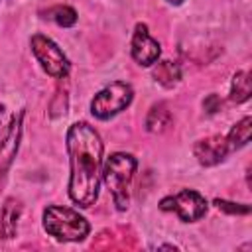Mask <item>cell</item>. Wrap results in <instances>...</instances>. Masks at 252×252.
<instances>
[{
  "mask_svg": "<svg viewBox=\"0 0 252 252\" xmlns=\"http://www.w3.org/2000/svg\"><path fill=\"white\" fill-rule=\"evenodd\" d=\"M102 140L89 122H75L67 132L69 154V197L75 205L87 209L94 205L100 187Z\"/></svg>",
  "mask_w": 252,
  "mask_h": 252,
  "instance_id": "6da1fadb",
  "label": "cell"
},
{
  "mask_svg": "<svg viewBox=\"0 0 252 252\" xmlns=\"http://www.w3.org/2000/svg\"><path fill=\"white\" fill-rule=\"evenodd\" d=\"M136 165H138L136 158L126 152H114L102 163L100 177L106 189L110 191L118 211H126L130 205V183H132Z\"/></svg>",
  "mask_w": 252,
  "mask_h": 252,
  "instance_id": "7a4b0ae2",
  "label": "cell"
},
{
  "mask_svg": "<svg viewBox=\"0 0 252 252\" xmlns=\"http://www.w3.org/2000/svg\"><path fill=\"white\" fill-rule=\"evenodd\" d=\"M43 228L49 236L63 242H79L91 232V224L83 215L61 205H49L43 211Z\"/></svg>",
  "mask_w": 252,
  "mask_h": 252,
  "instance_id": "3957f363",
  "label": "cell"
},
{
  "mask_svg": "<svg viewBox=\"0 0 252 252\" xmlns=\"http://www.w3.org/2000/svg\"><path fill=\"white\" fill-rule=\"evenodd\" d=\"M22 116L24 112H14L2 106L0 110V187L6 179V173L16 158L20 136H22Z\"/></svg>",
  "mask_w": 252,
  "mask_h": 252,
  "instance_id": "277c9868",
  "label": "cell"
},
{
  "mask_svg": "<svg viewBox=\"0 0 252 252\" xmlns=\"http://www.w3.org/2000/svg\"><path fill=\"white\" fill-rule=\"evenodd\" d=\"M132 98H134L132 87L124 81H114L94 94V98L91 100V112L98 120H108L114 114L128 108Z\"/></svg>",
  "mask_w": 252,
  "mask_h": 252,
  "instance_id": "5b68a950",
  "label": "cell"
},
{
  "mask_svg": "<svg viewBox=\"0 0 252 252\" xmlns=\"http://www.w3.org/2000/svg\"><path fill=\"white\" fill-rule=\"evenodd\" d=\"M30 43H32V53L35 55L37 63L47 75H51L53 79H63L69 75V59L53 39H49L43 33H35L32 35Z\"/></svg>",
  "mask_w": 252,
  "mask_h": 252,
  "instance_id": "8992f818",
  "label": "cell"
},
{
  "mask_svg": "<svg viewBox=\"0 0 252 252\" xmlns=\"http://www.w3.org/2000/svg\"><path fill=\"white\" fill-rule=\"evenodd\" d=\"M159 209L175 213L183 222H193V220H199L201 217H205L209 205L201 193H197L193 189H183L175 195L163 197L159 201Z\"/></svg>",
  "mask_w": 252,
  "mask_h": 252,
  "instance_id": "52a82bcc",
  "label": "cell"
},
{
  "mask_svg": "<svg viewBox=\"0 0 252 252\" xmlns=\"http://www.w3.org/2000/svg\"><path fill=\"white\" fill-rule=\"evenodd\" d=\"M130 51H132L134 61H136L138 65H142V67L154 65V63L159 59V55H161V47H159V43L150 35L146 24H136L134 35H132V47H130Z\"/></svg>",
  "mask_w": 252,
  "mask_h": 252,
  "instance_id": "ba28073f",
  "label": "cell"
},
{
  "mask_svg": "<svg viewBox=\"0 0 252 252\" xmlns=\"http://www.w3.org/2000/svg\"><path fill=\"white\" fill-rule=\"evenodd\" d=\"M228 152H230V148H228L226 136H220V134L203 138V140H199V142L193 146V154H195L197 161H199L201 165H205V167L220 163V161L226 158Z\"/></svg>",
  "mask_w": 252,
  "mask_h": 252,
  "instance_id": "9c48e42d",
  "label": "cell"
},
{
  "mask_svg": "<svg viewBox=\"0 0 252 252\" xmlns=\"http://www.w3.org/2000/svg\"><path fill=\"white\" fill-rule=\"evenodd\" d=\"M22 207L16 199H8L0 209V238H12L18 230V219H20Z\"/></svg>",
  "mask_w": 252,
  "mask_h": 252,
  "instance_id": "30bf717a",
  "label": "cell"
},
{
  "mask_svg": "<svg viewBox=\"0 0 252 252\" xmlns=\"http://www.w3.org/2000/svg\"><path fill=\"white\" fill-rule=\"evenodd\" d=\"M171 120L173 118H171V110L167 108V104L165 102H158V104H154L150 108V112L146 116V128L152 134H161L163 130L169 128Z\"/></svg>",
  "mask_w": 252,
  "mask_h": 252,
  "instance_id": "8fae6325",
  "label": "cell"
},
{
  "mask_svg": "<svg viewBox=\"0 0 252 252\" xmlns=\"http://www.w3.org/2000/svg\"><path fill=\"white\" fill-rule=\"evenodd\" d=\"M152 75H154V79H156L161 87H165V89H171V87H175V85L181 81V69H179V65L173 63V61H167V59L156 63Z\"/></svg>",
  "mask_w": 252,
  "mask_h": 252,
  "instance_id": "7c38bea8",
  "label": "cell"
},
{
  "mask_svg": "<svg viewBox=\"0 0 252 252\" xmlns=\"http://www.w3.org/2000/svg\"><path fill=\"white\" fill-rule=\"evenodd\" d=\"M250 124H252L250 116H244L242 120H238L230 128V132L226 134V142H228L230 152L232 150H238V148H242V146H246L250 142V132H252V126Z\"/></svg>",
  "mask_w": 252,
  "mask_h": 252,
  "instance_id": "4fadbf2b",
  "label": "cell"
},
{
  "mask_svg": "<svg viewBox=\"0 0 252 252\" xmlns=\"http://www.w3.org/2000/svg\"><path fill=\"white\" fill-rule=\"evenodd\" d=\"M248 98H250V75L248 71H238L230 83V100L240 104L246 102Z\"/></svg>",
  "mask_w": 252,
  "mask_h": 252,
  "instance_id": "5bb4252c",
  "label": "cell"
},
{
  "mask_svg": "<svg viewBox=\"0 0 252 252\" xmlns=\"http://www.w3.org/2000/svg\"><path fill=\"white\" fill-rule=\"evenodd\" d=\"M47 18L61 28H71L77 24V12L71 6H53L51 10H47Z\"/></svg>",
  "mask_w": 252,
  "mask_h": 252,
  "instance_id": "9a60e30c",
  "label": "cell"
},
{
  "mask_svg": "<svg viewBox=\"0 0 252 252\" xmlns=\"http://www.w3.org/2000/svg\"><path fill=\"white\" fill-rule=\"evenodd\" d=\"M215 205L224 211V213H230V215H248L250 213V207L248 205H234V203H228V201H222V199H217Z\"/></svg>",
  "mask_w": 252,
  "mask_h": 252,
  "instance_id": "2e32d148",
  "label": "cell"
},
{
  "mask_svg": "<svg viewBox=\"0 0 252 252\" xmlns=\"http://www.w3.org/2000/svg\"><path fill=\"white\" fill-rule=\"evenodd\" d=\"M220 106H222V102H220V98H219L217 94H209V96L203 100V108H205L209 114H215L217 110H220Z\"/></svg>",
  "mask_w": 252,
  "mask_h": 252,
  "instance_id": "e0dca14e",
  "label": "cell"
},
{
  "mask_svg": "<svg viewBox=\"0 0 252 252\" xmlns=\"http://www.w3.org/2000/svg\"><path fill=\"white\" fill-rule=\"evenodd\" d=\"M167 2H169V4H173V6H179L183 0H167Z\"/></svg>",
  "mask_w": 252,
  "mask_h": 252,
  "instance_id": "ac0fdd59",
  "label": "cell"
}]
</instances>
